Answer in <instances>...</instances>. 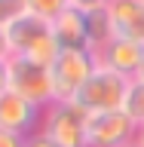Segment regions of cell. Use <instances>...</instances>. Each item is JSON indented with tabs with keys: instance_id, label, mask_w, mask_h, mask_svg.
Wrapping results in <instances>:
<instances>
[{
	"instance_id": "6da1fadb",
	"label": "cell",
	"mask_w": 144,
	"mask_h": 147,
	"mask_svg": "<svg viewBox=\"0 0 144 147\" xmlns=\"http://www.w3.org/2000/svg\"><path fill=\"white\" fill-rule=\"evenodd\" d=\"M6 40L12 55H25V58H34L40 64H52L55 55L62 52L52 37V22H46L34 12H25L18 22H12L6 28Z\"/></svg>"
},
{
	"instance_id": "7a4b0ae2",
	"label": "cell",
	"mask_w": 144,
	"mask_h": 147,
	"mask_svg": "<svg viewBox=\"0 0 144 147\" xmlns=\"http://www.w3.org/2000/svg\"><path fill=\"white\" fill-rule=\"evenodd\" d=\"M6 77H9V89L18 92L22 98L34 101L37 107H49L55 104V83L49 64H40L34 58L25 55H9L6 58Z\"/></svg>"
},
{
	"instance_id": "3957f363",
	"label": "cell",
	"mask_w": 144,
	"mask_h": 147,
	"mask_svg": "<svg viewBox=\"0 0 144 147\" xmlns=\"http://www.w3.org/2000/svg\"><path fill=\"white\" fill-rule=\"evenodd\" d=\"M37 132L58 147H86L89 113L77 101H55L43 110V123Z\"/></svg>"
},
{
	"instance_id": "277c9868",
	"label": "cell",
	"mask_w": 144,
	"mask_h": 147,
	"mask_svg": "<svg viewBox=\"0 0 144 147\" xmlns=\"http://www.w3.org/2000/svg\"><path fill=\"white\" fill-rule=\"evenodd\" d=\"M129 80L120 74L107 71V67H95L89 80L83 83V89L74 95V101L80 104L86 113H107V110H123V98H126Z\"/></svg>"
},
{
	"instance_id": "5b68a950",
	"label": "cell",
	"mask_w": 144,
	"mask_h": 147,
	"mask_svg": "<svg viewBox=\"0 0 144 147\" xmlns=\"http://www.w3.org/2000/svg\"><path fill=\"white\" fill-rule=\"evenodd\" d=\"M98 67V58L89 49H62L49 64L55 83V101H74V95L83 89V83L89 80Z\"/></svg>"
},
{
	"instance_id": "8992f818",
	"label": "cell",
	"mask_w": 144,
	"mask_h": 147,
	"mask_svg": "<svg viewBox=\"0 0 144 147\" xmlns=\"http://www.w3.org/2000/svg\"><path fill=\"white\" fill-rule=\"evenodd\" d=\"M135 129L138 126L123 110L89 113L86 147H129V144H135Z\"/></svg>"
},
{
	"instance_id": "52a82bcc",
	"label": "cell",
	"mask_w": 144,
	"mask_h": 147,
	"mask_svg": "<svg viewBox=\"0 0 144 147\" xmlns=\"http://www.w3.org/2000/svg\"><path fill=\"white\" fill-rule=\"evenodd\" d=\"M40 123H43V107H37L34 101L22 98L12 89L0 92V129L3 132L31 138V135H37Z\"/></svg>"
},
{
	"instance_id": "ba28073f",
	"label": "cell",
	"mask_w": 144,
	"mask_h": 147,
	"mask_svg": "<svg viewBox=\"0 0 144 147\" xmlns=\"http://www.w3.org/2000/svg\"><path fill=\"white\" fill-rule=\"evenodd\" d=\"M95 58H98L101 67H107V71L126 77V80H135L138 67H141V61H144V43L126 40V37H114Z\"/></svg>"
},
{
	"instance_id": "9c48e42d",
	"label": "cell",
	"mask_w": 144,
	"mask_h": 147,
	"mask_svg": "<svg viewBox=\"0 0 144 147\" xmlns=\"http://www.w3.org/2000/svg\"><path fill=\"white\" fill-rule=\"evenodd\" d=\"M52 37H55V43H58V49H89L92 52L89 18L77 6H68L62 16L52 22Z\"/></svg>"
},
{
	"instance_id": "30bf717a",
	"label": "cell",
	"mask_w": 144,
	"mask_h": 147,
	"mask_svg": "<svg viewBox=\"0 0 144 147\" xmlns=\"http://www.w3.org/2000/svg\"><path fill=\"white\" fill-rule=\"evenodd\" d=\"M107 12L117 37L144 43V0H117L107 6Z\"/></svg>"
},
{
	"instance_id": "8fae6325",
	"label": "cell",
	"mask_w": 144,
	"mask_h": 147,
	"mask_svg": "<svg viewBox=\"0 0 144 147\" xmlns=\"http://www.w3.org/2000/svg\"><path fill=\"white\" fill-rule=\"evenodd\" d=\"M86 18H89V43H92V52L98 55L104 46L114 40V22H110V12L107 6H95L92 12H86Z\"/></svg>"
},
{
	"instance_id": "7c38bea8",
	"label": "cell",
	"mask_w": 144,
	"mask_h": 147,
	"mask_svg": "<svg viewBox=\"0 0 144 147\" xmlns=\"http://www.w3.org/2000/svg\"><path fill=\"white\" fill-rule=\"evenodd\" d=\"M123 113H126L135 126L144 123V80H129L126 98H123Z\"/></svg>"
},
{
	"instance_id": "4fadbf2b",
	"label": "cell",
	"mask_w": 144,
	"mask_h": 147,
	"mask_svg": "<svg viewBox=\"0 0 144 147\" xmlns=\"http://www.w3.org/2000/svg\"><path fill=\"white\" fill-rule=\"evenodd\" d=\"M25 3H28V12H34V16L46 18V22H55L71 6V0H25Z\"/></svg>"
},
{
	"instance_id": "5bb4252c",
	"label": "cell",
	"mask_w": 144,
	"mask_h": 147,
	"mask_svg": "<svg viewBox=\"0 0 144 147\" xmlns=\"http://www.w3.org/2000/svg\"><path fill=\"white\" fill-rule=\"evenodd\" d=\"M28 12V3L25 0H0V28H9L12 22Z\"/></svg>"
},
{
	"instance_id": "9a60e30c",
	"label": "cell",
	"mask_w": 144,
	"mask_h": 147,
	"mask_svg": "<svg viewBox=\"0 0 144 147\" xmlns=\"http://www.w3.org/2000/svg\"><path fill=\"white\" fill-rule=\"evenodd\" d=\"M25 141H28V138L12 135V132H3V129H0V147H25Z\"/></svg>"
},
{
	"instance_id": "2e32d148",
	"label": "cell",
	"mask_w": 144,
	"mask_h": 147,
	"mask_svg": "<svg viewBox=\"0 0 144 147\" xmlns=\"http://www.w3.org/2000/svg\"><path fill=\"white\" fill-rule=\"evenodd\" d=\"M25 147H58V144H52L49 138H43L40 132H37V135H31V138L25 141Z\"/></svg>"
},
{
	"instance_id": "e0dca14e",
	"label": "cell",
	"mask_w": 144,
	"mask_h": 147,
	"mask_svg": "<svg viewBox=\"0 0 144 147\" xmlns=\"http://www.w3.org/2000/svg\"><path fill=\"white\" fill-rule=\"evenodd\" d=\"M9 40H6V28H0V61H6L9 58Z\"/></svg>"
},
{
	"instance_id": "ac0fdd59",
	"label": "cell",
	"mask_w": 144,
	"mask_h": 147,
	"mask_svg": "<svg viewBox=\"0 0 144 147\" xmlns=\"http://www.w3.org/2000/svg\"><path fill=\"white\" fill-rule=\"evenodd\" d=\"M71 6L83 9V12H92L95 6H101V0H71Z\"/></svg>"
},
{
	"instance_id": "d6986e66",
	"label": "cell",
	"mask_w": 144,
	"mask_h": 147,
	"mask_svg": "<svg viewBox=\"0 0 144 147\" xmlns=\"http://www.w3.org/2000/svg\"><path fill=\"white\" fill-rule=\"evenodd\" d=\"M9 89V77H6V61H0V92Z\"/></svg>"
},
{
	"instance_id": "ffe728a7",
	"label": "cell",
	"mask_w": 144,
	"mask_h": 147,
	"mask_svg": "<svg viewBox=\"0 0 144 147\" xmlns=\"http://www.w3.org/2000/svg\"><path fill=\"white\" fill-rule=\"evenodd\" d=\"M135 147H144V123L135 129Z\"/></svg>"
},
{
	"instance_id": "44dd1931",
	"label": "cell",
	"mask_w": 144,
	"mask_h": 147,
	"mask_svg": "<svg viewBox=\"0 0 144 147\" xmlns=\"http://www.w3.org/2000/svg\"><path fill=\"white\" fill-rule=\"evenodd\" d=\"M135 80H144V61H141V67H138V74H135Z\"/></svg>"
},
{
	"instance_id": "7402d4cb",
	"label": "cell",
	"mask_w": 144,
	"mask_h": 147,
	"mask_svg": "<svg viewBox=\"0 0 144 147\" xmlns=\"http://www.w3.org/2000/svg\"><path fill=\"white\" fill-rule=\"evenodd\" d=\"M110 3H117V0H101V6H110Z\"/></svg>"
},
{
	"instance_id": "603a6c76",
	"label": "cell",
	"mask_w": 144,
	"mask_h": 147,
	"mask_svg": "<svg viewBox=\"0 0 144 147\" xmlns=\"http://www.w3.org/2000/svg\"><path fill=\"white\" fill-rule=\"evenodd\" d=\"M129 147H135V144H129Z\"/></svg>"
}]
</instances>
